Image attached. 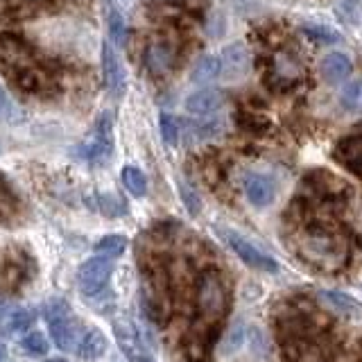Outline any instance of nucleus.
<instances>
[{"mask_svg": "<svg viewBox=\"0 0 362 362\" xmlns=\"http://www.w3.org/2000/svg\"><path fill=\"white\" fill-rule=\"evenodd\" d=\"M43 320L48 322L52 342L62 351H75L77 344L82 342L84 333L88 331V328H84V322L73 313L71 303L59 297L50 299L43 305Z\"/></svg>", "mask_w": 362, "mask_h": 362, "instance_id": "obj_1", "label": "nucleus"}, {"mask_svg": "<svg viewBox=\"0 0 362 362\" xmlns=\"http://www.w3.org/2000/svg\"><path fill=\"white\" fill-rule=\"evenodd\" d=\"M113 145H116V141H113V118L109 111H105L95 120L93 129L82 141V145L77 147V154L86 163L100 168L109 163V158L113 156Z\"/></svg>", "mask_w": 362, "mask_h": 362, "instance_id": "obj_2", "label": "nucleus"}, {"mask_svg": "<svg viewBox=\"0 0 362 362\" xmlns=\"http://www.w3.org/2000/svg\"><path fill=\"white\" fill-rule=\"evenodd\" d=\"M116 272V258L111 256H93L77 269V286L82 290L84 297H93V294L105 292L109 286V279Z\"/></svg>", "mask_w": 362, "mask_h": 362, "instance_id": "obj_3", "label": "nucleus"}, {"mask_svg": "<svg viewBox=\"0 0 362 362\" xmlns=\"http://www.w3.org/2000/svg\"><path fill=\"white\" fill-rule=\"evenodd\" d=\"M220 238L233 249V254L247 263L249 267H254L258 272H267V274H274L279 272V263L276 258H272L269 254H265L263 249H258L249 238H245L243 233H238L233 229H218Z\"/></svg>", "mask_w": 362, "mask_h": 362, "instance_id": "obj_4", "label": "nucleus"}, {"mask_svg": "<svg viewBox=\"0 0 362 362\" xmlns=\"http://www.w3.org/2000/svg\"><path fill=\"white\" fill-rule=\"evenodd\" d=\"M226 303H229V292L220 274L215 272H204L197 283V308L202 315L206 317H220L226 310Z\"/></svg>", "mask_w": 362, "mask_h": 362, "instance_id": "obj_5", "label": "nucleus"}, {"mask_svg": "<svg viewBox=\"0 0 362 362\" xmlns=\"http://www.w3.org/2000/svg\"><path fill=\"white\" fill-rule=\"evenodd\" d=\"M113 333H116L118 346L122 349V354L127 356L129 362H156L145 344L139 326L132 320H124V317L122 320H116L113 322Z\"/></svg>", "mask_w": 362, "mask_h": 362, "instance_id": "obj_6", "label": "nucleus"}, {"mask_svg": "<svg viewBox=\"0 0 362 362\" xmlns=\"http://www.w3.org/2000/svg\"><path fill=\"white\" fill-rule=\"evenodd\" d=\"M249 66H252V54L245 43H229L220 52V79L224 82H240L249 73Z\"/></svg>", "mask_w": 362, "mask_h": 362, "instance_id": "obj_7", "label": "nucleus"}, {"mask_svg": "<svg viewBox=\"0 0 362 362\" xmlns=\"http://www.w3.org/2000/svg\"><path fill=\"white\" fill-rule=\"evenodd\" d=\"M243 190L249 204L256 209H265L269 206L276 197V184L269 175L263 173H247L243 179Z\"/></svg>", "mask_w": 362, "mask_h": 362, "instance_id": "obj_8", "label": "nucleus"}, {"mask_svg": "<svg viewBox=\"0 0 362 362\" xmlns=\"http://www.w3.org/2000/svg\"><path fill=\"white\" fill-rule=\"evenodd\" d=\"M102 71H105V84L109 93L122 98L124 90H127V77H124V68L120 64L116 48L109 41L102 43Z\"/></svg>", "mask_w": 362, "mask_h": 362, "instance_id": "obj_9", "label": "nucleus"}, {"mask_svg": "<svg viewBox=\"0 0 362 362\" xmlns=\"http://www.w3.org/2000/svg\"><path fill=\"white\" fill-rule=\"evenodd\" d=\"M32 45L18 37V34H11V32H3L0 34V62L16 68V71H21V68H28V64L32 62Z\"/></svg>", "mask_w": 362, "mask_h": 362, "instance_id": "obj_10", "label": "nucleus"}, {"mask_svg": "<svg viewBox=\"0 0 362 362\" xmlns=\"http://www.w3.org/2000/svg\"><path fill=\"white\" fill-rule=\"evenodd\" d=\"M224 105V95L218 88H199L195 93H190L184 102V107L188 113L197 118H211L215 116Z\"/></svg>", "mask_w": 362, "mask_h": 362, "instance_id": "obj_11", "label": "nucleus"}, {"mask_svg": "<svg viewBox=\"0 0 362 362\" xmlns=\"http://www.w3.org/2000/svg\"><path fill=\"white\" fill-rule=\"evenodd\" d=\"M320 71L328 84H342L354 73V62L346 52H328L320 64Z\"/></svg>", "mask_w": 362, "mask_h": 362, "instance_id": "obj_12", "label": "nucleus"}, {"mask_svg": "<svg viewBox=\"0 0 362 362\" xmlns=\"http://www.w3.org/2000/svg\"><path fill=\"white\" fill-rule=\"evenodd\" d=\"M145 66L152 75H165L175 66V48L165 41H154L145 50Z\"/></svg>", "mask_w": 362, "mask_h": 362, "instance_id": "obj_13", "label": "nucleus"}, {"mask_svg": "<svg viewBox=\"0 0 362 362\" xmlns=\"http://www.w3.org/2000/svg\"><path fill=\"white\" fill-rule=\"evenodd\" d=\"M303 254L310 260H317V263H326V260H337L339 252H337V240L326 233H310L305 238L303 245Z\"/></svg>", "mask_w": 362, "mask_h": 362, "instance_id": "obj_14", "label": "nucleus"}, {"mask_svg": "<svg viewBox=\"0 0 362 362\" xmlns=\"http://www.w3.org/2000/svg\"><path fill=\"white\" fill-rule=\"evenodd\" d=\"M107 349H109V342H107L105 333H102L100 328H88L82 337V342L77 344L75 354L84 362H98L107 356Z\"/></svg>", "mask_w": 362, "mask_h": 362, "instance_id": "obj_15", "label": "nucleus"}, {"mask_svg": "<svg viewBox=\"0 0 362 362\" xmlns=\"http://www.w3.org/2000/svg\"><path fill=\"white\" fill-rule=\"evenodd\" d=\"M339 161H342L346 168H351L358 177H362V136H351V139H344L337 145Z\"/></svg>", "mask_w": 362, "mask_h": 362, "instance_id": "obj_16", "label": "nucleus"}, {"mask_svg": "<svg viewBox=\"0 0 362 362\" xmlns=\"http://www.w3.org/2000/svg\"><path fill=\"white\" fill-rule=\"evenodd\" d=\"M218 77H220V57H215V54L199 57L197 64L192 66V73H190V79L195 84H209Z\"/></svg>", "mask_w": 362, "mask_h": 362, "instance_id": "obj_17", "label": "nucleus"}, {"mask_svg": "<svg viewBox=\"0 0 362 362\" xmlns=\"http://www.w3.org/2000/svg\"><path fill=\"white\" fill-rule=\"evenodd\" d=\"M322 299H324V303L328 305V308L339 313V315H358V313H362V305L356 299H351L349 294H344V292L324 290Z\"/></svg>", "mask_w": 362, "mask_h": 362, "instance_id": "obj_18", "label": "nucleus"}, {"mask_svg": "<svg viewBox=\"0 0 362 362\" xmlns=\"http://www.w3.org/2000/svg\"><path fill=\"white\" fill-rule=\"evenodd\" d=\"M107 28H109V37L113 41V45H124L129 37V28L127 21L120 14L118 7H113L111 3L107 5Z\"/></svg>", "mask_w": 362, "mask_h": 362, "instance_id": "obj_19", "label": "nucleus"}, {"mask_svg": "<svg viewBox=\"0 0 362 362\" xmlns=\"http://www.w3.org/2000/svg\"><path fill=\"white\" fill-rule=\"evenodd\" d=\"M129 240L127 235L122 233H109V235H102L100 240L93 245V252L98 256H111V258H118L124 254V249H127Z\"/></svg>", "mask_w": 362, "mask_h": 362, "instance_id": "obj_20", "label": "nucleus"}, {"mask_svg": "<svg viewBox=\"0 0 362 362\" xmlns=\"http://www.w3.org/2000/svg\"><path fill=\"white\" fill-rule=\"evenodd\" d=\"M122 184L132 192V197H145L147 195V177L141 168L136 165H124L122 168Z\"/></svg>", "mask_w": 362, "mask_h": 362, "instance_id": "obj_21", "label": "nucleus"}, {"mask_svg": "<svg viewBox=\"0 0 362 362\" xmlns=\"http://www.w3.org/2000/svg\"><path fill=\"white\" fill-rule=\"evenodd\" d=\"M245 342H247V326H245V322H235L229 326V331H226L220 349L224 356H231L235 351H240L245 346Z\"/></svg>", "mask_w": 362, "mask_h": 362, "instance_id": "obj_22", "label": "nucleus"}, {"mask_svg": "<svg viewBox=\"0 0 362 362\" xmlns=\"http://www.w3.org/2000/svg\"><path fill=\"white\" fill-rule=\"evenodd\" d=\"M95 209L105 213L107 218H120V215L127 213V204H124V199H120L118 195L105 192V195H95Z\"/></svg>", "mask_w": 362, "mask_h": 362, "instance_id": "obj_23", "label": "nucleus"}, {"mask_svg": "<svg viewBox=\"0 0 362 362\" xmlns=\"http://www.w3.org/2000/svg\"><path fill=\"white\" fill-rule=\"evenodd\" d=\"M158 129H161V139L168 147L179 145L181 127H179V120L173 116V113H161V116H158Z\"/></svg>", "mask_w": 362, "mask_h": 362, "instance_id": "obj_24", "label": "nucleus"}, {"mask_svg": "<svg viewBox=\"0 0 362 362\" xmlns=\"http://www.w3.org/2000/svg\"><path fill=\"white\" fill-rule=\"evenodd\" d=\"M21 349H23V354H28L32 358H41L50 351V342L43 333H28L21 339Z\"/></svg>", "mask_w": 362, "mask_h": 362, "instance_id": "obj_25", "label": "nucleus"}, {"mask_svg": "<svg viewBox=\"0 0 362 362\" xmlns=\"http://www.w3.org/2000/svg\"><path fill=\"white\" fill-rule=\"evenodd\" d=\"M23 118H25V116H23V111L18 109V105L11 100V95L7 93V90L0 86V122L16 124Z\"/></svg>", "mask_w": 362, "mask_h": 362, "instance_id": "obj_26", "label": "nucleus"}, {"mask_svg": "<svg viewBox=\"0 0 362 362\" xmlns=\"http://www.w3.org/2000/svg\"><path fill=\"white\" fill-rule=\"evenodd\" d=\"M14 211H16V197L11 188L5 184V179L0 177V224H5V220H9Z\"/></svg>", "mask_w": 362, "mask_h": 362, "instance_id": "obj_27", "label": "nucleus"}, {"mask_svg": "<svg viewBox=\"0 0 362 362\" xmlns=\"http://www.w3.org/2000/svg\"><path fill=\"white\" fill-rule=\"evenodd\" d=\"M339 102H342L349 111H362V82H354L344 86Z\"/></svg>", "mask_w": 362, "mask_h": 362, "instance_id": "obj_28", "label": "nucleus"}, {"mask_svg": "<svg viewBox=\"0 0 362 362\" xmlns=\"http://www.w3.org/2000/svg\"><path fill=\"white\" fill-rule=\"evenodd\" d=\"M220 132H222V122L215 120V118L190 124V136H195V139H199V141L213 139V136H218Z\"/></svg>", "mask_w": 362, "mask_h": 362, "instance_id": "obj_29", "label": "nucleus"}, {"mask_svg": "<svg viewBox=\"0 0 362 362\" xmlns=\"http://www.w3.org/2000/svg\"><path fill=\"white\" fill-rule=\"evenodd\" d=\"M274 73H276V77H281V79H294L299 75V64L292 59V54H279L276 57V68H274Z\"/></svg>", "mask_w": 362, "mask_h": 362, "instance_id": "obj_30", "label": "nucleus"}, {"mask_svg": "<svg viewBox=\"0 0 362 362\" xmlns=\"http://www.w3.org/2000/svg\"><path fill=\"white\" fill-rule=\"evenodd\" d=\"M179 195H181V199H184L190 215H197L202 211V199L197 195V190L190 184H186V181H179Z\"/></svg>", "mask_w": 362, "mask_h": 362, "instance_id": "obj_31", "label": "nucleus"}, {"mask_svg": "<svg viewBox=\"0 0 362 362\" xmlns=\"http://www.w3.org/2000/svg\"><path fill=\"white\" fill-rule=\"evenodd\" d=\"M305 37H310L313 41H320V43H335L339 41V34L326 25H303Z\"/></svg>", "mask_w": 362, "mask_h": 362, "instance_id": "obj_32", "label": "nucleus"}, {"mask_svg": "<svg viewBox=\"0 0 362 362\" xmlns=\"http://www.w3.org/2000/svg\"><path fill=\"white\" fill-rule=\"evenodd\" d=\"M18 305L11 301H0V335H11V320Z\"/></svg>", "mask_w": 362, "mask_h": 362, "instance_id": "obj_33", "label": "nucleus"}, {"mask_svg": "<svg viewBox=\"0 0 362 362\" xmlns=\"http://www.w3.org/2000/svg\"><path fill=\"white\" fill-rule=\"evenodd\" d=\"M3 356H5V346L0 344V360H3Z\"/></svg>", "mask_w": 362, "mask_h": 362, "instance_id": "obj_34", "label": "nucleus"}, {"mask_svg": "<svg viewBox=\"0 0 362 362\" xmlns=\"http://www.w3.org/2000/svg\"><path fill=\"white\" fill-rule=\"evenodd\" d=\"M45 362H66V360H59V358H52V360H45Z\"/></svg>", "mask_w": 362, "mask_h": 362, "instance_id": "obj_35", "label": "nucleus"}]
</instances>
